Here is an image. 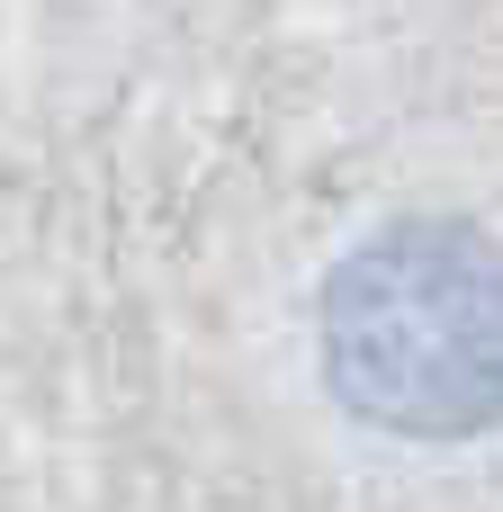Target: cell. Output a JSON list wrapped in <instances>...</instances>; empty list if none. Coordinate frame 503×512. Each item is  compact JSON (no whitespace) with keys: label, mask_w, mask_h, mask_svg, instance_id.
<instances>
[{"label":"cell","mask_w":503,"mask_h":512,"mask_svg":"<svg viewBox=\"0 0 503 512\" xmlns=\"http://www.w3.org/2000/svg\"><path fill=\"white\" fill-rule=\"evenodd\" d=\"M324 351L342 405L387 432L503 423V252L468 225H387L342 261Z\"/></svg>","instance_id":"6da1fadb"}]
</instances>
